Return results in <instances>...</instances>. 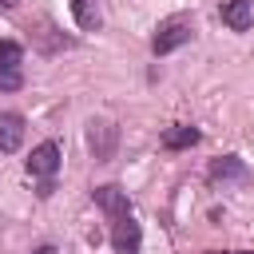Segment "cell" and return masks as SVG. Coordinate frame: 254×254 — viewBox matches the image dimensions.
Masks as SVG:
<instances>
[{"mask_svg":"<svg viewBox=\"0 0 254 254\" xmlns=\"http://www.w3.org/2000/svg\"><path fill=\"white\" fill-rule=\"evenodd\" d=\"M190 40H194V16L175 12V16L159 20V28H155V36H151V52H155V56H171L175 48H183V44H190Z\"/></svg>","mask_w":254,"mask_h":254,"instance_id":"6da1fadb","label":"cell"},{"mask_svg":"<svg viewBox=\"0 0 254 254\" xmlns=\"http://www.w3.org/2000/svg\"><path fill=\"white\" fill-rule=\"evenodd\" d=\"M87 151H91V159L95 163H111L115 159V151H119V127H115V119H91L87 123Z\"/></svg>","mask_w":254,"mask_h":254,"instance_id":"7a4b0ae2","label":"cell"},{"mask_svg":"<svg viewBox=\"0 0 254 254\" xmlns=\"http://www.w3.org/2000/svg\"><path fill=\"white\" fill-rule=\"evenodd\" d=\"M60 143L56 139H44V143H36L32 147V155H28V175L32 179H56V171H60Z\"/></svg>","mask_w":254,"mask_h":254,"instance_id":"3957f363","label":"cell"},{"mask_svg":"<svg viewBox=\"0 0 254 254\" xmlns=\"http://www.w3.org/2000/svg\"><path fill=\"white\" fill-rule=\"evenodd\" d=\"M206 175H210V183H238V187H246L254 175H250V167L238 159V155H218V159H210V167H206Z\"/></svg>","mask_w":254,"mask_h":254,"instance_id":"277c9868","label":"cell"},{"mask_svg":"<svg viewBox=\"0 0 254 254\" xmlns=\"http://www.w3.org/2000/svg\"><path fill=\"white\" fill-rule=\"evenodd\" d=\"M111 246H115V254H139V246H143V230H139L135 214L111 218Z\"/></svg>","mask_w":254,"mask_h":254,"instance_id":"5b68a950","label":"cell"},{"mask_svg":"<svg viewBox=\"0 0 254 254\" xmlns=\"http://www.w3.org/2000/svg\"><path fill=\"white\" fill-rule=\"evenodd\" d=\"M91 198H95V206L107 214V222H111V218H123V214H131V198H127V190H123V187H115V183H103V187H95V190H91Z\"/></svg>","mask_w":254,"mask_h":254,"instance_id":"8992f818","label":"cell"},{"mask_svg":"<svg viewBox=\"0 0 254 254\" xmlns=\"http://www.w3.org/2000/svg\"><path fill=\"white\" fill-rule=\"evenodd\" d=\"M24 115L20 111H0V155H12V151H20V143H24Z\"/></svg>","mask_w":254,"mask_h":254,"instance_id":"52a82bcc","label":"cell"},{"mask_svg":"<svg viewBox=\"0 0 254 254\" xmlns=\"http://www.w3.org/2000/svg\"><path fill=\"white\" fill-rule=\"evenodd\" d=\"M222 24L230 32H246L254 24V0H226L222 4Z\"/></svg>","mask_w":254,"mask_h":254,"instance_id":"ba28073f","label":"cell"},{"mask_svg":"<svg viewBox=\"0 0 254 254\" xmlns=\"http://www.w3.org/2000/svg\"><path fill=\"white\" fill-rule=\"evenodd\" d=\"M202 135H198V127H190V123H175V127H167L163 131V147L167 151H187V147H194Z\"/></svg>","mask_w":254,"mask_h":254,"instance_id":"9c48e42d","label":"cell"},{"mask_svg":"<svg viewBox=\"0 0 254 254\" xmlns=\"http://www.w3.org/2000/svg\"><path fill=\"white\" fill-rule=\"evenodd\" d=\"M71 16H75L79 32H99V24H103L99 0H71Z\"/></svg>","mask_w":254,"mask_h":254,"instance_id":"30bf717a","label":"cell"},{"mask_svg":"<svg viewBox=\"0 0 254 254\" xmlns=\"http://www.w3.org/2000/svg\"><path fill=\"white\" fill-rule=\"evenodd\" d=\"M24 64V48L16 40H0V71H20Z\"/></svg>","mask_w":254,"mask_h":254,"instance_id":"8fae6325","label":"cell"},{"mask_svg":"<svg viewBox=\"0 0 254 254\" xmlns=\"http://www.w3.org/2000/svg\"><path fill=\"white\" fill-rule=\"evenodd\" d=\"M20 87H24L20 71H0V91H20Z\"/></svg>","mask_w":254,"mask_h":254,"instance_id":"7c38bea8","label":"cell"},{"mask_svg":"<svg viewBox=\"0 0 254 254\" xmlns=\"http://www.w3.org/2000/svg\"><path fill=\"white\" fill-rule=\"evenodd\" d=\"M206 254H254V250H206Z\"/></svg>","mask_w":254,"mask_h":254,"instance_id":"4fadbf2b","label":"cell"},{"mask_svg":"<svg viewBox=\"0 0 254 254\" xmlns=\"http://www.w3.org/2000/svg\"><path fill=\"white\" fill-rule=\"evenodd\" d=\"M36 254H60V250H56V246H52V242H48V246H40V250H36Z\"/></svg>","mask_w":254,"mask_h":254,"instance_id":"5bb4252c","label":"cell"},{"mask_svg":"<svg viewBox=\"0 0 254 254\" xmlns=\"http://www.w3.org/2000/svg\"><path fill=\"white\" fill-rule=\"evenodd\" d=\"M16 4H20V0H0V8H4V12H12Z\"/></svg>","mask_w":254,"mask_h":254,"instance_id":"9a60e30c","label":"cell"}]
</instances>
